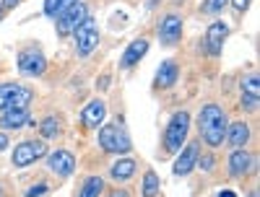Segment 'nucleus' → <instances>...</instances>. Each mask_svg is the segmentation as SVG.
Masks as SVG:
<instances>
[{"mask_svg": "<svg viewBox=\"0 0 260 197\" xmlns=\"http://www.w3.org/2000/svg\"><path fill=\"white\" fill-rule=\"evenodd\" d=\"M198 127H201L203 143L211 148H219L224 143V135H226V114L221 112V106L206 104L198 114Z\"/></svg>", "mask_w": 260, "mask_h": 197, "instance_id": "nucleus-1", "label": "nucleus"}, {"mask_svg": "<svg viewBox=\"0 0 260 197\" xmlns=\"http://www.w3.org/2000/svg\"><path fill=\"white\" fill-rule=\"evenodd\" d=\"M99 148L104 153H115V156H120V153H127L130 148H133V143H130V135L125 133L122 122H112V125H104L99 130Z\"/></svg>", "mask_w": 260, "mask_h": 197, "instance_id": "nucleus-2", "label": "nucleus"}, {"mask_svg": "<svg viewBox=\"0 0 260 197\" xmlns=\"http://www.w3.org/2000/svg\"><path fill=\"white\" fill-rule=\"evenodd\" d=\"M187 130H190V114L187 112L172 114V120L164 130V150L167 153H180L185 140H187Z\"/></svg>", "mask_w": 260, "mask_h": 197, "instance_id": "nucleus-3", "label": "nucleus"}, {"mask_svg": "<svg viewBox=\"0 0 260 197\" xmlns=\"http://www.w3.org/2000/svg\"><path fill=\"white\" fill-rule=\"evenodd\" d=\"M47 156V143L45 140H24L13 148V166L16 169H24V166H31L34 161L45 159Z\"/></svg>", "mask_w": 260, "mask_h": 197, "instance_id": "nucleus-4", "label": "nucleus"}, {"mask_svg": "<svg viewBox=\"0 0 260 197\" xmlns=\"http://www.w3.org/2000/svg\"><path fill=\"white\" fill-rule=\"evenodd\" d=\"M73 36H76V50H78L81 57H89L94 52V47L99 45V31H96V24L91 18H86L83 24L73 31Z\"/></svg>", "mask_w": 260, "mask_h": 197, "instance_id": "nucleus-5", "label": "nucleus"}, {"mask_svg": "<svg viewBox=\"0 0 260 197\" xmlns=\"http://www.w3.org/2000/svg\"><path fill=\"white\" fill-rule=\"evenodd\" d=\"M89 18V8H86V3H73L68 11H62L60 16H57V31L60 34H73L83 21Z\"/></svg>", "mask_w": 260, "mask_h": 197, "instance_id": "nucleus-6", "label": "nucleus"}, {"mask_svg": "<svg viewBox=\"0 0 260 197\" xmlns=\"http://www.w3.org/2000/svg\"><path fill=\"white\" fill-rule=\"evenodd\" d=\"M18 70L24 75H31V78H39L42 73L47 70V60L42 52L31 50V52H21L18 55Z\"/></svg>", "mask_w": 260, "mask_h": 197, "instance_id": "nucleus-7", "label": "nucleus"}, {"mask_svg": "<svg viewBox=\"0 0 260 197\" xmlns=\"http://www.w3.org/2000/svg\"><path fill=\"white\" fill-rule=\"evenodd\" d=\"M226 36H229V26L221 24V21H216V24L208 26V31H206V50H208L211 57H219L221 55Z\"/></svg>", "mask_w": 260, "mask_h": 197, "instance_id": "nucleus-8", "label": "nucleus"}, {"mask_svg": "<svg viewBox=\"0 0 260 197\" xmlns=\"http://www.w3.org/2000/svg\"><path fill=\"white\" fill-rule=\"evenodd\" d=\"M198 143H187L182 150H180V156H177V161H175V166H172V171L177 174V177H187V174L195 169V164H198Z\"/></svg>", "mask_w": 260, "mask_h": 197, "instance_id": "nucleus-9", "label": "nucleus"}, {"mask_svg": "<svg viewBox=\"0 0 260 197\" xmlns=\"http://www.w3.org/2000/svg\"><path fill=\"white\" fill-rule=\"evenodd\" d=\"M182 36V18L177 13H169L161 18V24H159V39H161V45H175V42Z\"/></svg>", "mask_w": 260, "mask_h": 197, "instance_id": "nucleus-10", "label": "nucleus"}, {"mask_svg": "<svg viewBox=\"0 0 260 197\" xmlns=\"http://www.w3.org/2000/svg\"><path fill=\"white\" fill-rule=\"evenodd\" d=\"M47 166L57 174V177H71L76 171V159L71 150H52L47 156Z\"/></svg>", "mask_w": 260, "mask_h": 197, "instance_id": "nucleus-11", "label": "nucleus"}, {"mask_svg": "<svg viewBox=\"0 0 260 197\" xmlns=\"http://www.w3.org/2000/svg\"><path fill=\"white\" fill-rule=\"evenodd\" d=\"M104 117H107V104L102 99H94L91 104H86L83 112H81V122L86 127H91V130H99V125L104 122Z\"/></svg>", "mask_w": 260, "mask_h": 197, "instance_id": "nucleus-12", "label": "nucleus"}, {"mask_svg": "<svg viewBox=\"0 0 260 197\" xmlns=\"http://www.w3.org/2000/svg\"><path fill=\"white\" fill-rule=\"evenodd\" d=\"M224 140H226L234 150H237V148H245L247 140H250V127H247V122L226 125V135H224Z\"/></svg>", "mask_w": 260, "mask_h": 197, "instance_id": "nucleus-13", "label": "nucleus"}, {"mask_svg": "<svg viewBox=\"0 0 260 197\" xmlns=\"http://www.w3.org/2000/svg\"><path fill=\"white\" fill-rule=\"evenodd\" d=\"M252 156L245 150V148H237L232 156H229V171L234 174V177H245V174H250L252 169Z\"/></svg>", "mask_w": 260, "mask_h": 197, "instance_id": "nucleus-14", "label": "nucleus"}, {"mask_svg": "<svg viewBox=\"0 0 260 197\" xmlns=\"http://www.w3.org/2000/svg\"><path fill=\"white\" fill-rule=\"evenodd\" d=\"M148 52V42L141 36V39H133V42H130V45H127V50L122 52V60H120V65H122V68H133V65L143 57Z\"/></svg>", "mask_w": 260, "mask_h": 197, "instance_id": "nucleus-15", "label": "nucleus"}, {"mask_svg": "<svg viewBox=\"0 0 260 197\" xmlns=\"http://www.w3.org/2000/svg\"><path fill=\"white\" fill-rule=\"evenodd\" d=\"M180 78V68H177V62H172V60H164L159 65V70H156V86L159 89H169V86H175Z\"/></svg>", "mask_w": 260, "mask_h": 197, "instance_id": "nucleus-16", "label": "nucleus"}, {"mask_svg": "<svg viewBox=\"0 0 260 197\" xmlns=\"http://www.w3.org/2000/svg\"><path fill=\"white\" fill-rule=\"evenodd\" d=\"M29 120V112L26 109H8V112H3V117H0V127L3 130H18L24 127Z\"/></svg>", "mask_w": 260, "mask_h": 197, "instance_id": "nucleus-17", "label": "nucleus"}, {"mask_svg": "<svg viewBox=\"0 0 260 197\" xmlns=\"http://www.w3.org/2000/svg\"><path fill=\"white\" fill-rule=\"evenodd\" d=\"M31 99H34V91L31 89H26V86H16V91L11 94V99H8L3 112H8V109H26L31 104Z\"/></svg>", "mask_w": 260, "mask_h": 197, "instance_id": "nucleus-18", "label": "nucleus"}, {"mask_svg": "<svg viewBox=\"0 0 260 197\" xmlns=\"http://www.w3.org/2000/svg\"><path fill=\"white\" fill-rule=\"evenodd\" d=\"M110 174H112L115 182H127V179L136 174V161L130 159V156H122L120 161L112 164V171H110Z\"/></svg>", "mask_w": 260, "mask_h": 197, "instance_id": "nucleus-19", "label": "nucleus"}, {"mask_svg": "<svg viewBox=\"0 0 260 197\" xmlns=\"http://www.w3.org/2000/svg\"><path fill=\"white\" fill-rule=\"evenodd\" d=\"M102 189H104V179H102V177H89V179L83 182L78 197H99Z\"/></svg>", "mask_w": 260, "mask_h": 197, "instance_id": "nucleus-20", "label": "nucleus"}, {"mask_svg": "<svg viewBox=\"0 0 260 197\" xmlns=\"http://www.w3.org/2000/svg\"><path fill=\"white\" fill-rule=\"evenodd\" d=\"M73 3H78V0H45V13L52 16V18H57L62 11H68Z\"/></svg>", "mask_w": 260, "mask_h": 197, "instance_id": "nucleus-21", "label": "nucleus"}, {"mask_svg": "<svg viewBox=\"0 0 260 197\" xmlns=\"http://www.w3.org/2000/svg\"><path fill=\"white\" fill-rule=\"evenodd\" d=\"M39 133H42V138H57L60 135V122L55 117H45L39 122Z\"/></svg>", "mask_w": 260, "mask_h": 197, "instance_id": "nucleus-22", "label": "nucleus"}, {"mask_svg": "<svg viewBox=\"0 0 260 197\" xmlns=\"http://www.w3.org/2000/svg\"><path fill=\"white\" fill-rule=\"evenodd\" d=\"M159 177H156V171H146V177H143V197H156L159 192Z\"/></svg>", "mask_w": 260, "mask_h": 197, "instance_id": "nucleus-23", "label": "nucleus"}, {"mask_svg": "<svg viewBox=\"0 0 260 197\" xmlns=\"http://www.w3.org/2000/svg\"><path fill=\"white\" fill-rule=\"evenodd\" d=\"M242 91H245L247 96L260 99V81H257V75H247V78H242Z\"/></svg>", "mask_w": 260, "mask_h": 197, "instance_id": "nucleus-24", "label": "nucleus"}, {"mask_svg": "<svg viewBox=\"0 0 260 197\" xmlns=\"http://www.w3.org/2000/svg\"><path fill=\"white\" fill-rule=\"evenodd\" d=\"M13 91H16V83H0V112L6 109V104H8Z\"/></svg>", "mask_w": 260, "mask_h": 197, "instance_id": "nucleus-25", "label": "nucleus"}, {"mask_svg": "<svg viewBox=\"0 0 260 197\" xmlns=\"http://www.w3.org/2000/svg\"><path fill=\"white\" fill-rule=\"evenodd\" d=\"M226 3H229V0H206L203 11H206V13H221V11L226 8Z\"/></svg>", "mask_w": 260, "mask_h": 197, "instance_id": "nucleus-26", "label": "nucleus"}, {"mask_svg": "<svg viewBox=\"0 0 260 197\" xmlns=\"http://www.w3.org/2000/svg\"><path fill=\"white\" fill-rule=\"evenodd\" d=\"M242 109H245V112H255V109H257V99L242 94Z\"/></svg>", "mask_w": 260, "mask_h": 197, "instance_id": "nucleus-27", "label": "nucleus"}, {"mask_svg": "<svg viewBox=\"0 0 260 197\" xmlns=\"http://www.w3.org/2000/svg\"><path fill=\"white\" fill-rule=\"evenodd\" d=\"M47 192V184H37V187H29L26 189V197H39V194H45Z\"/></svg>", "mask_w": 260, "mask_h": 197, "instance_id": "nucleus-28", "label": "nucleus"}, {"mask_svg": "<svg viewBox=\"0 0 260 197\" xmlns=\"http://www.w3.org/2000/svg\"><path fill=\"white\" fill-rule=\"evenodd\" d=\"M213 156H203V159H198V164H195V166H201V169H206V171H211L213 169Z\"/></svg>", "mask_w": 260, "mask_h": 197, "instance_id": "nucleus-29", "label": "nucleus"}, {"mask_svg": "<svg viewBox=\"0 0 260 197\" xmlns=\"http://www.w3.org/2000/svg\"><path fill=\"white\" fill-rule=\"evenodd\" d=\"M232 6H234L237 13H245V11L250 8V0H232Z\"/></svg>", "mask_w": 260, "mask_h": 197, "instance_id": "nucleus-30", "label": "nucleus"}, {"mask_svg": "<svg viewBox=\"0 0 260 197\" xmlns=\"http://www.w3.org/2000/svg\"><path fill=\"white\" fill-rule=\"evenodd\" d=\"M0 3H3V8H16L21 0H0Z\"/></svg>", "mask_w": 260, "mask_h": 197, "instance_id": "nucleus-31", "label": "nucleus"}, {"mask_svg": "<svg viewBox=\"0 0 260 197\" xmlns=\"http://www.w3.org/2000/svg\"><path fill=\"white\" fill-rule=\"evenodd\" d=\"M107 197H130L125 189H115V192H110V194H107Z\"/></svg>", "mask_w": 260, "mask_h": 197, "instance_id": "nucleus-32", "label": "nucleus"}, {"mask_svg": "<svg viewBox=\"0 0 260 197\" xmlns=\"http://www.w3.org/2000/svg\"><path fill=\"white\" fill-rule=\"evenodd\" d=\"M6 148H8V138L0 133V150H6Z\"/></svg>", "mask_w": 260, "mask_h": 197, "instance_id": "nucleus-33", "label": "nucleus"}, {"mask_svg": "<svg viewBox=\"0 0 260 197\" xmlns=\"http://www.w3.org/2000/svg\"><path fill=\"white\" fill-rule=\"evenodd\" d=\"M219 197H237V194H234V192H221Z\"/></svg>", "mask_w": 260, "mask_h": 197, "instance_id": "nucleus-34", "label": "nucleus"}, {"mask_svg": "<svg viewBox=\"0 0 260 197\" xmlns=\"http://www.w3.org/2000/svg\"><path fill=\"white\" fill-rule=\"evenodd\" d=\"M154 3H156V0H148V8H151V6H154Z\"/></svg>", "mask_w": 260, "mask_h": 197, "instance_id": "nucleus-35", "label": "nucleus"}, {"mask_svg": "<svg viewBox=\"0 0 260 197\" xmlns=\"http://www.w3.org/2000/svg\"><path fill=\"white\" fill-rule=\"evenodd\" d=\"M0 197H6V192H3V187H0Z\"/></svg>", "mask_w": 260, "mask_h": 197, "instance_id": "nucleus-36", "label": "nucleus"}, {"mask_svg": "<svg viewBox=\"0 0 260 197\" xmlns=\"http://www.w3.org/2000/svg\"><path fill=\"white\" fill-rule=\"evenodd\" d=\"M250 197H257V192H250Z\"/></svg>", "mask_w": 260, "mask_h": 197, "instance_id": "nucleus-37", "label": "nucleus"}, {"mask_svg": "<svg viewBox=\"0 0 260 197\" xmlns=\"http://www.w3.org/2000/svg\"><path fill=\"white\" fill-rule=\"evenodd\" d=\"M0 13H3V3H0Z\"/></svg>", "mask_w": 260, "mask_h": 197, "instance_id": "nucleus-38", "label": "nucleus"}]
</instances>
